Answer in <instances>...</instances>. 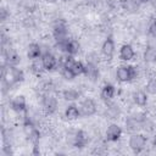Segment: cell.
Listing matches in <instances>:
<instances>
[{
    "label": "cell",
    "instance_id": "obj_14",
    "mask_svg": "<svg viewBox=\"0 0 156 156\" xmlns=\"http://www.w3.org/2000/svg\"><path fill=\"white\" fill-rule=\"evenodd\" d=\"M115 94H116V88H115V85L107 83V84H105V85L102 87L101 93H100V96H101L102 100L108 101V100H111V99L115 96Z\"/></svg>",
    "mask_w": 156,
    "mask_h": 156
},
{
    "label": "cell",
    "instance_id": "obj_26",
    "mask_svg": "<svg viewBox=\"0 0 156 156\" xmlns=\"http://www.w3.org/2000/svg\"><path fill=\"white\" fill-rule=\"evenodd\" d=\"M149 34L156 38V20H154L149 26Z\"/></svg>",
    "mask_w": 156,
    "mask_h": 156
},
{
    "label": "cell",
    "instance_id": "obj_7",
    "mask_svg": "<svg viewBox=\"0 0 156 156\" xmlns=\"http://www.w3.org/2000/svg\"><path fill=\"white\" fill-rule=\"evenodd\" d=\"M43 107L48 115H52L57 110V100L52 95H45L43 98Z\"/></svg>",
    "mask_w": 156,
    "mask_h": 156
},
{
    "label": "cell",
    "instance_id": "obj_9",
    "mask_svg": "<svg viewBox=\"0 0 156 156\" xmlns=\"http://www.w3.org/2000/svg\"><path fill=\"white\" fill-rule=\"evenodd\" d=\"M122 136V129L118 124L112 123L106 129V139L108 141H117Z\"/></svg>",
    "mask_w": 156,
    "mask_h": 156
},
{
    "label": "cell",
    "instance_id": "obj_29",
    "mask_svg": "<svg viewBox=\"0 0 156 156\" xmlns=\"http://www.w3.org/2000/svg\"><path fill=\"white\" fill-rule=\"evenodd\" d=\"M99 1H100V0H87V2L90 4V5H98Z\"/></svg>",
    "mask_w": 156,
    "mask_h": 156
},
{
    "label": "cell",
    "instance_id": "obj_27",
    "mask_svg": "<svg viewBox=\"0 0 156 156\" xmlns=\"http://www.w3.org/2000/svg\"><path fill=\"white\" fill-rule=\"evenodd\" d=\"M7 16H9L7 10H6L5 7H1V10H0V18H1V21H2V22H4V21H6Z\"/></svg>",
    "mask_w": 156,
    "mask_h": 156
},
{
    "label": "cell",
    "instance_id": "obj_19",
    "mask_svg": "<svg viewBox=\"0 0 156 156\" xmlns=\"http://www.w3.org/2000/svg\"><path fill=\"white\" fill-rule=\"evenodd\" d=\"M133 100H134V102H135L138 106L143 107V106H145V105L147 104V95H146L145 91L138 90V91H135V93L133 94Z\"/></svg>",
    "mask_w": 156,
    "mask_h": 156
},
{
    "label": "cell",
    "instance_id": "obj_5",
    "mask_svg": "<svg viewBox=\"0 0 156 156\" xmlns=\"http://www.w3.org/2000/svg\"><path fill=\"white\" fill-rule=\"evenodd\" d=\"M41 61H43L45 71H54L58 66V61L56 56H54L51 52H44L41 55Z\"/></svg>",
    "mask_w": 156,
    "mask_h": 156
},
{
    "label": "cell",
    "instance_id": "obj_31",
    "mask_svg": "<svg viewBox=\"0 0 156 156\" xmlns=\"http://www.w3.org/2000/svg\"><path fill=\"white\" fill-rule=\"evenodd\" d=\"M152 145L156 146V134H155V136H154V139H152Z\"/></svg>",
    "mask_w": 156,
    "mask_h": 156
},
{
    "label": "cell",
    "instance_id": "obj_6",
    "mask_svg": "<svg viewBox=\"0 0 156 156\" xmlns=\"http://www.w3.org/2000/svg\"><path fill=\"white\" fill-rule=\"evenodd\" d=\"M101 52H102V55L107 60H111L112 58V56L115 54V41H113V39H112L111 35L107 37L105 39V41L102 43V45H101Z\"/></svg>",
    "mask_w": 156,
    "mask_h": 156
},
{
    "label": "cell",
    "instance_id": "obj_17",
    "mask_svg": "<svg viewBox=\"0 0 156 156\" xmlns=\"http://www.w3.org/2000/svg\"><path fill=\"white\" fill-rule=\"evenodd\" d=\"M79 49H80V45L77 40H74V39H68L67 40V43H66V54L74 56L79 52Z\"/></svg>",
    "mask_w": 156,
    "mask_h": 156
},
{
    "label": "cell",
    "instance_id": "obj_34",
    "mask_svg": "<svg viewBox=\"0 0 156 156\" xmlns=\"http://www.w3.org/2000/svg\"><path fill=\"white\" fill-rule=\"evenodd\" d=\"M63 1H69V0H63Z\"/></svg>",
    "mask_w": 156,
    "mask_h": 156
},
{
    "label": "cell",
    "instance_id": "obj_23",
    "mask_svg": "<svg viewBox=\"0 0 156 156\" xmlns=\"http://www.w3.org/2000/svg\"><path fill=\"white\" fill-rule=\"evenodd\" d=\"M72 71H73V73L76 74V77L77 76H80V74H84V71H85V65L83 63V62H80V61H76L74 62V65L72 66V68H71Z\"/></svg>",
    "mask_w": 156,
    "mask_h": 156
},
{
    "label": "cell",
    "instance_id": "obj_24",
    "mask_svg": "<svg viewBox=\"0 0 156 156\" xmlns=\"http://www.w3.org/2000/svg\"><path fill=\"white\" fill-rule=\"evenodd\" d=\"M146 93L150 95H156V78H151L147 83H146Z\"/></svg>",
    "mask_w": 156,
    "mask_h": 156
},
{
    "label": "cell",
    "instance_id": "obj_1",
    "mask_svg": "<svg viewBox=\"0 0 156 156\" xmlns=\"http://www.w3.org/2000/svg\"><path fill=\"white\" fill-rule=\"evenodd\" d=\"M138 76V71L134 66L132 65H127V66H119L116 71V78L118 82L121 83H126L129 82L134 78H136Z\"/></svg>",
    "mask_w": 156,
    "mask_h": 156
},
{
    "label": "cell",
    "instance_id": "obj_28",
    "mask_svg": "<svg viewBox=\"0 0 156 156\" xmlns=\"http://www.w3.org/2000/svg\"><path fill=\"white\" fill-rule=\"evenodd\" d=\"M123 1H124V0H108V4H110L111 6H117V5H121V6H122Z\"/></svg>",
    "mask_w": 156,
    "mask_h": 156
},
{
    "label": "cell",
    "instance_id": "obj_2",
    "mask_svg": "<svg viewBox=\"0 0 156 156\" xmlns=\"http://www.w3.org/2000/svg\"><path fill=\"white\" fill-rule=\"evenodd\" d=\"M146 145V136L139 133H135L133 135H130L129 138V147L135 152L139 154L145 149Z\"/></svg>",
    "mask_w": 156,
    "mask_h": 156
},
{
    "label": "cell",
    "instance_id": "obj_15",
    "mask_svg": "<svg viewBox=\"0 0 156 156\" xmlns=\"http://www.w3.org/2000/svg\"><path fill=\"white\" fill-rule=\"evenodd\" d=\"M65 117L68 119V121H74L77 118L80 117V111H79V107L74 104H71L67 106V108L65 110Z\"/></svg>",
    "mask_w": 156,
    "mask_h": 156
},
{
    "label": "cell",
    "instance_id": "obj_21",
    "mask_svg": "<svg viewBox=\"0 0 156 156\" xmlns=\"http://www.w3.org/2000/svg\"><path fill=\"white\" fill-rule=\"evenodd\" d=\"M30 69H32V72H33L34 74H40V73H43V72L45 71L44 65H43V61H41V57L33 60L32 66H30Z\"/></svg>",
    "mask_w": 156,
    "mask_h": 156
},
{
    "label": "cell",
    "instance_id": "obj_11",
    "mask_svg": "<svg viewBox=\"0 0 156 156\" xmlns=\"http://www.w3.org/2000/svg\"><path fill=\"white\" fill-rule=\"evenodd\" d=\"M84 76L88 77L90 80H96L100 76V72H99V68L96 66V63H94L93 61H88L87 65H85V71H84Z\"/></svg>",
    "mask_w": 156,
    "mask_h": 156
},
{
    "label": "cell",
    "instance_id": "obj_10",
    "mask_svg": "<svg viewBox=\"0 0 156 156\" xmlns=\"http://www.w3.org/2000/svg\"><path fill=\"white\" fill-rule=\"evenodd\" d=\"M11 108L17 112V113H22L27 111V105H26V99L23 95H17L16 98L12 99L11 101Z\"/></svg>",
    "mask_w": 156,
    "mask_h": 156
},
{
    "label": "cell",
    "instance_id": "obj_16",
    "mask_svg": "<svg viewBox=\"0 0 156 156\" xmlns=\"http://www.w3.org/2000/svg\"><path fill=\"white\" fill-rule=\"evenodd\" d=\"M41 48L39 44L37 43H32L28 45V50H27V56L29 60H35V58H39L41 57Z\"/></svg>",
    "mask_w": 156,
    "mask_h": 156
},
{
    "label": "cell",
    "instance_id": "obj_4",
    "mask_svg": "<svg viewBox=\"0 0 156 156\" xmlns=\"http://www.w3.org/2000/svg\"><path fill=\"white\" fill-rule=\"evenodd\" d=\"M78 107L80 111V116H83V117H90V116L95 115V112H96V104L94 102L93 99L83 100Z\"/></svg>",
    "mask_w": 156,
    "mask_h": 156
},
{
    "label": "cell",
    "instance_id": "obj_18",
    "mask_svg": "<svg viewBox=\"0 0 156 156\" xmlns=\"http://www.w3.org/2000/svg\"><path fill=\"white\" fill-rule=\"evenodd\" d=\"M144 61L146 63H155L156 62V49L151 45H147L144 51Z\"/></svg>",
    "mask_w": 156,
    "mask_h": 156
},
{
    "label": "cell",
    "instance_id": "obj_25",
    "mask_svg": "<svg viewBox=\"0 0 156 156\" xmlns=\"http://www.w3.org/2000/svg\"><path fill=\"white\" fill-rule=\"evenodd\" d=\"M61 76L66 80H72L76 78V74L73 73V71L71 68H61Z\"/></svg>",
    "mask_w": 156,
    "mask_h": 156
},
{
    "label": "cell",
    "instance_id": "obj_22",
    "mask_svg": "<svg viewBox=\"0 0 156 156\" xmlns=\"http://www.w3.org/2000/svg\"><path fill=\"white\" fill-rule=\"evenodd\" d=\"M62 95H63V99L67 101H74L79 98V93L74 89H67L62 93Z\"/></svg>",
    "mask_w": 156,
    "mask_h": 156
},
{
    "label": "cell",
    "instance_id": "obj_3",
    "mask_svg": "<svg viewBox=\"0 0 156 156\" xmlns=\"http://www.w3.org/2000/svg\"><path fill=\"white\" fill-rule=\"evenodd\" d=\"M52 33H54V38L56 41H63L67 40V23L63 20H57L54 23L52 27Z\"/></svg>",
    "mask_w": 156,
    "mask_h": 156
},
{
    "label": "cell",
    "instance_id": "obj_13",
    "mask_svg": "<svg viewBox=\"0 0 156 156\" xmlns=\"http://www.w3.org/2000/svg\"><path fill=\"white\" fill-rule=\"evenodd\" d=\"M135 55V51L130 44H124L119 49V58L123 61H130Z\"/></svg>",
    "mask_w": 156,
    "mask_h": 156
},
{
    "label": "cell",
    "instance_id": "obj_12",
    "mask_svg": "<svg viewBox=\"0 0 156 156\" xmlns=\"http://www.w3.org/2000/svg\"><path fill=\"white\" fill-rule=\"evenodd\" d=\"M2 54H4V57H5L4 62L7 63L9 66H17L20 63V56L12 48L6 50V51H4Z\"/></svg>",
    "mask_w": 156,
    "mask_h": 156
},
{
    "label": "cell",
    "instance_id": "obj_32",
    "mask_svg": "<svg viewBox=\"0 0 156 156\" xmlns=\"http://www.w3.org/2000/svg\"><path fill=\"white\" fill-rule=\"evenodd\" d=\"M151 4L154 6V9H156V0H151Z\"/></svg>",
    "mask_w": 156,
    "mask_h": 156
},
{
    "label": "cell",
    "instance_id": "obj_30",
    "mask_svg": "<svg viewBox=\"0 0 156 156\" xmlns=\"http://www.w3.org/2000/svg\"><path fill=\"white\" fill-rule=\"evenodd\" d=\"M140 4H146V2H151V0H138Z\"/></svg>",
    "mask_w": 156,
    "mask_h": 156
},
{
    "label": "cell",
    "instance_id": "obj_20",
    "mask_svg": "<svg viewBox=\"0 0 156 156\" xmlns=\"http://www.w3.org/2000/svg\"><path fill=\"white\" fill-rule=\"evenodd\" d=\"M139 1L136 0H124L122 4V7L128 12H135L139 10Z\"/></svg>",
    "mask_w": 156,
    "mask_h": 156
},
{
    "label": "cell",
    "instance_id": "obj_33",
    "mask_svg": "<svg viewBox=\"0 0 156 156\" xmlns=\"http://www.w3.org/2000/svg\"><path fill=\"white\" fill-rule=\"evenodd\" d=\"M46 2H50V4H52V2H56L57 0H45Z\"/></svg>",
    "mask_w": 156,
    "mask_h": 156
},
{
    "label": "cell",
    "instance_id": "obj_8",
    "mask_svg": "<svg viewBox=\"0 0 156 156\" xmlns=\"http://www.w3.org/2000/svg\"><path fill=\"white\" fill-rule=\"evenodd\" d=\"M71 138H72L71 144H72L74 147L82 149V147H84V146L87 145V143H88V136H87V134H85L83 130H77V132H74V134L71 135Z\"/></svg>",
    "mask_w": 156,
    "mask_h": 156
}]
</instances>
